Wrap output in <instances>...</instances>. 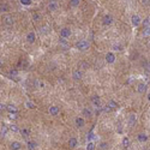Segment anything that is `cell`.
<instances>
[{"instance_id": "obj_32", "label": "cell", "mask_w": 150, "mask_h": 150, "mask_svg": "<svg viewBox=\"0 0 150 150\" xmlns=\"http://www.w3.org/2000/svg\"><path fill=\"white\" fill-rule=\"evenodd\" d=\"M32 19H34V21H40V19H41V16L37 14V13H35L34 16H32Z\"/></svg>"}, {"instance_id": "obj_14", "label": "cell", "mask_w": 150, "mask_h": 150, "mask_svg": "<svg viewBox=\"0 0 150 150\" xmlns=\"http://www.w3.org/2000/svg\"><path fill=\"white\" fill-rule=\"evenodd\" d=\"M68 145H70L71 148H75V147L77 145V139H76V138H70V139H68Z\"/></svg>"}, {"instance_id": "obj_9", "label": "cell", "mask_w": 150, "mask_h": 150, "mask_svg": "<svg viewBox=\"0 0 150 150\" xmlns=\"http://www.w3.org/2000/svg\"><path fill=\"white\" fill-rule=\"evenodd\" d=\"M35 39H36V36H35V32H29L27 36V40L29 43H34L35 42Z\"/></svg>"}, {"instance_id": "obj_35", "label": "cell", "mask_w": 150, "mask_h": 150, "mask_svg": "<svg viewBox=\"0 0 150 150\" xmlns=\"http://www.w3.org/2000/svg\"><path fill=\"white\" fill-rule=\"evenodd\" d=\"M17 73H18L17 70H11V71H10V75H11V76H17Z\"/></svg>"}, {"instance_id": "obj_7", "label": "cell", "mask_w": 150, "mask_h": 150, "mask_svg": "<svg viewBox=\"0 0 150 150\" xmlns=\"http://www.w3.org/2000/svg\"><path fill=\"white\" fill-rule=\"evenodd\" d=\"M112 22H113V17H112V16L107 14V16H105V17H103V24H105V25H109V24H112Z\"/></svg>"}, {"instance_id": "obj_33", "label": "cell", "mask_w": 150, "mask_h": 150, "mask_svg": "<svg viewBox=\"0 0 150 150\" xmlns=\"http://www.w3.org/2000/svg\"><path fill=\"white\" fill-rule=\"evenodd\" d=\"M23 5H31V0H21Z\"/></svg>"}, {"instance_id": "obj_16", "label": "cell", "mask_w": 150, "mask_h": 150, "mask_svg": "<svg viewBox=\"0 0 150 150\" xmlns=\"http://www.w3.org/2000/svg\"><path fill=\"white\" fill-rule=\"evenodd\" d=\"M76 125H77L78 127L84 126V119H83V118H76Z\"/></svg>"}, {"instance_id": "obj_17", "label": "cell", "mask_w": 150, "mask_h": 150, "mask_svg": "<svg viewBox=\"0 0 150 150\" xmlns=\"http://www.w3.org/2000/svg\"><path fill=\"white\" fill-rule=\"evenodd\" d=\"M4 19H5V23H6L7 25H12V24H13V18H12V17H9V16H7V17H5Z\"/></svg>"}, {"instance_id": "obj_10", "label": "cell", "mask_w": 150, "mask_h": 150, "mask_svg": "<svg viewBox=\"0 0 150 150\" xmlns=\"http://www.w3.org/2000/svg\"><path fill=\"white\" fill-rule=\"evenodd\" d=\"M49 113H51V115H58V114H59V107L52 106V107L49 108Z\"/></svg>"}, {"instance_id": "obj_36", "label": "cell", "mask_w": 150, "mask_h": 150, "mask_svg": "<svg viewBox=\"0 0 150 150\" xmlns=\"http://www.w3.org/2000/svg\"><path fill=\"white\" fill-rule=\"evenodd\" d=\"M35 84H36L39 88H42V86H43V83H42V82H39V81H36V82H35Z\"/></svg>"}, {"instance_id": "obj_12", "label": "cell", "mask_w": 150, "mask_h": 150, "mask_svg": "<svg viewBox=\"0 0 150 150\" xmlns=\"http://www.w3.org/2000/svg\"><path fill=\"white\" fill-rule=\"evenodd\" d=\"M6 109H7V110H9V112H10L11 114H16V113L18 112V109L16 108V106H13V105H9Z\"/></svg>"}, {"instance_id": "obj_21", "label": "cell", "mask_w": 150, "mask_h": 150, "mask_svg": "<svg viewBox=\"0 0 150 150\" xmlns=\"http://www.w3.org/2000/svg\"><path fill=\"white\" fill-rule=\"evenodd\" d=\"M35 148H36V143H35V142H28V149L34 150Z\"/></svg>"}, {"instance_id": "obj_8", "label": "cell", "mask_w": 150, "mask_h": 150, "mask_svg": "<svg viewBox=\"0 0 150 150\" xmlns=\"http://www.w3.org/2000/svg\"><path fill=\"white\" fill-rule=\"evenodd\" d=\"M91 101H93V103L95 105L96 107H100L101 106V101H100V97L97 95H94L93 97H91Z\"/></svg>"}, {"instance_id": "obj_27", "label": "cell", "mask_w": 150, "mask_h": 150, "mask_svg": "<svg viewBox=\"0 0 150 150\" xmlns=\"http://www.w3.org/2000/svg\"><path fill=\"white\" fill-rule=\"evenodd\" d=\"M70 5L73 6V7H76V6L79 5V0H71V1H70Z\"/></svg>"}, {"instance_id": "obj_22", "label": "cell", "mask_w": 150, "mask_h": 150, "mask_svg": "<svg viewBox=\"0 0 150 150\" xmlns=\"http://www.w3.org/2000/svg\"><path fill=\"white\" fill-rule=\"evenodd\" d=\"M83 115H85V117H91V110L90 109H88V108H84L83 109Z\"/></svg>"}, {"instance_id": "obj_31", "label": "cell", "mask_w": 150, "mask_h": 150, "mask_svg": "<svg viewBox=\"0 0 150 150\" xmlns=\"http://www.w3.org/2000/svg\"><path fill=\"white\" fill-rule=\"evenodd\" d=\"M0 9H1V12H4V11H7V5H6V4H1Z\"/></svg>"}, {"instance_id": "obj_41", "label": "cell", "mask_w": 150, "mask_h": 150, "mask_svg": "<svg viewBox=\"0 0 150 150\" xmlns=\"http://www.w3.org/2000/svg\"><path fill=\"white\" fill-rule=\"evenodd\" d=\"M148 100H149V101H150V94H149V95H148Z\"/></svg>"}, {"instance_id": "obj_13", "label": "cell", "mask_w": 150, "mask_h": 150, "mask_svg": "<svg viewBox=\"0 0 150 150\" xmlns=\"http://www.w3.org/2000/svg\"><path fill=\"white\" fill-rule=\"evenodd\" d=\"M136 124V115L135 114H131L130 117H129V125L130 126H133Z\"/></svg>"}, {"instance_id": "obj_1", "label": "cell", "mask_w": 150, "mask_h": 150, "mask_svg": "<svg viewBox=\"0 0 150 150\" xmlns=\"http://www.w3.org/2000/svg\"><path fill=\"white\" fill-rule=\"evenodd\" d=\"M89 42L88 41H85V40H81L79 42H77L76 43V47L79 49V51H86L88 48H89Z\"/></svg>"}, {"instance_id": "obj_5", "label": "cell", "mask_w": 150, "mask_h": 150, "mask_svg": "<svg viewBox=\"0 0 150 150\" xmlns=\"http://www.w3.org/2000/svg\"><path fill=\"white\" fill-rule=\"evenodd\" d=\"M106 61L108 64H113L115 61V55L113 54V53H108V54L106 55Z\"/></svg>"}, {"instance_id": "obj_6", "label": "cell", "mask_w": 150, "mask_h": 150, "mask_svg": "<svg viewBox=\"0 0 150 150\" xmlns=\"http://www.w3.org/2000/svg\"><path fill=\"white\" fill-rule=\"evenodd\" d=\"M22 148V144L19 142H12L11 145H10V149L11 150H19Z\"/></svg>"}, {"instance_id": "obj_2", "label": "cell", "mask_w": 150, "mask_h": 150, "mask_svg": "<svg viewBox=\"0 0 150 150\" xmlns=\"http://www.w3.org/2000/svg\"><path fill=\"white\" fill-rule=\"evenodd\" d=\"M70 35H71V30H70L68 28L61 29V31H60V36H61V37L66 39V37H70Z\"/></svg>"}, {"instance_id": "obj_11", "label": "cell", "mask_w": 150, "mask_h": 150, "mask_svg": "<svg viewBox=\"0 0 150 150\" xmlns=\"http://www.w3.org/2000/svg\"><path fill=\"white\" fill-rule=\"evenodd\" d=\"M72 77L75 78V79H81L82 78V72L79 71V70H76V71H73V75H72Z\"/></svg>"}, {"instance_id": "obj_20", "label": "cell", "mask_w": 150, "mask_h": 150, "mask_svg": "<svg viewBox=\"0 0 150 150\" xmlns=\"http://www.w3.org/2000/svg\"><path fill=\"white\" fill-rule=\"evenodd\" d=\"M58 9V5L55 4V2H51L49 5H48V10H51V11H55Z\"/></svg>"}, {"instance_id": "obj_18", "label": "cell", "mask_w": 150, "mask_h": 150, "mask_svg": "<svg viewBox=\"0 0 150 150\" xmlns=\"http://www.w3.org/2000/svg\"><path fill=\"white\" fill-rule=\"evenodd\" d=\"M130 145V139L127 138V137H124L123 138V147L124 148H127Z\"/></svg>"}, {"instance_id": "obj_4", "label": "cell", "mask_w": 150, "mask_h": 150, "mask_svg": "<svg viewBox=\"0 0 150 150\" xmlns=\"http://www.w3.org/2000/svg\"><path fill=\"white\" fill-rule=\"evenodd\" d=\"M131 22H132V24L137 27V25H139V23H140V17L139 16H137V14H133L132 16V18H131Z\"/></svg>"}, {"instance_id": "obj_25", "label": "cell", "mask_w": 150, "mask_h": 150, "mask_svg": "<svg viewBox=\"0 0 150 150\" xmlns=\"http://www.w3.org/2000/svg\"><path fill=\"white\" fill-rule=\"evenodd\" d=\"M21 133L23 135V137H25V138H27V137L30 135V131H29L28 129H23V130L21 131Z\"/></svg>"}, {"instance_id": "obj_30", "label": "cell", "mask_w": 150, "mask_h": 150, "mask_svg": "<svg viewBox=\"0 0 150 150\" xmlns=\"http://www.w3.org/2000/svg\"><path fill=\"white\" fill-rule=\"evenodd\" d=\"M10 130H11L12 132H18V127H17L16 125H11V126H10Z\"/></svg>"}, {"instance_id": "obj_38", "label": "cell", "mask_w": 150, "mask_h": 150, "mask_svg": "<svg viewBox=\"0 0 150 150\" xmlns=\"http://www.w3.org/2000/svg\"><path fill=\"white\" fill-rule=\"evenodd\" d=\"M101 148H102V149H106V148H108L107 143H102V144H101Z\"/></svg>"}, {"instance_id": "obj_28", "label": "cell", "mask_w": 150, "mask_h": 150, "mask_svg": "<svg viewBox=\"0 0 150 150\" xmlns=\"http://www.w3.org/2000/svg\"><path fill=\"white\" fill-rule=\"evenodd\" d=\"M93 138H94V133H93V131H90V132L88 133V136H86V139H88L89 142H91Z\"/></svg>"}, {"instance_id": "obj_26", "label": "cell", "mask_w": 150, "mask_h": 150, "mask_svg": "<svg viewBox=\"0 0 150 150\" xmlns=\"http://www.w3.org/2000/svg\"><path fill=\"white\" fill-rule=\"evenodd\" d=\"M143 36L144 37H150V28H145V30L143 31Z\"/></svg>"}, {"instance_id": "obj_37", "label": "cell", "mask_w": 150, "mask_h": 150, "mask_svg": "<svg viewBox=\"0 0 150 150\" xmlns=\"http://www.w3.org/2000/svg\"><path fill=\"white\" fill-rule=\"evenodd\" d=\"M150 23V18H147V19H145V21H144V25H145V27H147V25H148V24H149Z\"/></svg>"}, {"instance_id": "obj_42", "label": "cell", "mask_w": 150, "mask_h": 150, "mask_svg": "<svg viewBox=\"0 0 150 150\" xmlns=\"http://www.w3.org/2000/svg\"><path fill=\"white\" fill-rule=\"evenodd\" d=\"M54 1H55V0H51V2H54Z\"/></svg>"}, {"instance_id": "obj_29", "label": "cell", "mask_w": 150, "mask_h": 150, "mask_svg": "<svg viewBox=\"0 0 150 150\" xmlns=\"http://www.w3.org/2000/svg\"><path fill=\"white\" fill-rule=\"evenodd\" d=\"M25 106H27L28 108H35V105H34V103H32V102H30V101H28L27 103H25Z\"/></svg>"}, {"instance_id": "obj_24", "label": "cell", "mask_w": 150, "mask_h": 150, "mask_svg": "<svg viewBox=\"0 0 150 150\" xmlns=\"http://www.w3.org/2000/svg\"><path fill=\"white\" fill-rule=\"evenodd\" d=\"M108 106L112 109H114V108H117V107H118V103H117L115 101H109V102H108Z\"/></svg>"}, {"instance_id": "obj_23", "label": "cell", "mask_w": 150, "mask_h": 150, "mask_svg": "<svg viewBox=\"0 0 150 150\" xmlns=\"http://www.w3.org/2000/svg\"><path fill=\"white\" fill-rule=\"evenodd\" d=\"M86 150H95V144H94V142H89V143H88Z\"/></svg>"}, {"instance_id": "obj_19", "label": "cell", "mask_w": 150, "mask_h": 150, "mask_svg": "<svg viewBox=\"0 0 150 150\" xmlns=\"http://www.w3.org/2000/svg\"><path fill=\"white\" fill-rule=\"evenodd\" d=\"M0 132H1V136H5V135H6V132H7V126H6L5 124H2V125H1V130H0Z\"/></svg>"}, {"instance_id": "obj_3", "label": "cell", "mask_w": 150, "mask_h": 150, "mask_svg": "<svg viewBox=\"0 0 150 150\" xmlns=\"http://www.w3.org/2000/svg\"><path fill=\"white\" fill-rule=\"evenodd\" d=\"M137 91H138L139 94H144V93L147 91V84H144V83L138 84V86H137Z\"/></svg>"}, {"instance_id": "obj_34", "label": "cell", "mask_w": 150, "mask_h": 150, "mask_svg": "<svg viewBox=\"0 0 150 150\" xmlns=\"http://www.w3.org/2000/svg\"><path fill=\"white\" fill-rule=\"evenodd\" d=\"M113 49H114V51H121L123 48H121V46H118V44H114V46H113Z\"/></svg>"}, {"instance_id": "obj_39", "label": "cell", "mask_w": 150, "mask_h": 150, "mask_svg": "<svg viewBox=\"0 0 150 150\" xmlns=\"http://www.w3.org/2000/svg\"><path fill=\"white\" fill-rule=\"evenodd\" d=\"M110 110H112V108H110V107H109L108 105H107V106L105 107V112H110Z\"/></svg>"}, {"instance_id": "obj_15", "label": "cell", "mask_w": 150, "mask_h": 150, "mask_svg": "<svg viewBox=\"0 0 150 150\" xmlns=\"http://www.w3.org/2000/svg\"><path fill=\"white\" fill-rule=\"evenodd\" d=\"M138 140L139 142H147L148 140V136L144 135V133H139L138 135Z\"/></svg>"}, {"instance_id": "obj_40", "label": "cell", "mask_w": 150, "mask_h": 150, "mask_svg": "<svg viewBox=\"0 0 150 150\" xmlns=\"http://www.w3.org/2000/svg\"><path fill=\"white\" fill-rule=\"evenodd\" d=\"M6 108H7V106H5V105H2V103L0 105V109H1V110H4V109H6Z\"/></svg>"}]
</instances>
